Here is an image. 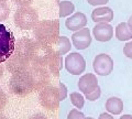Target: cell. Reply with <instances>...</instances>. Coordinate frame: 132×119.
Wrapping results in <instances>:
<instances>
[{
	"label": "cell",
	"mask_w": 132,
	"mask_h": 119,
	"mask_svg": "<svg viewBox=\"0 0 132 119\" xmlns=\"http://www.w3.org/2000/svg\"><path fill=\"white\" fill-rule=\"evenodd\" d=\"M93 34L95 39L99 42H108L113 38V27L108 22L96 23V26L93 29Z\"/></svg>",
	"instance_id": "obj_13"
},
{
	"label": "cell",
	"mask_w": 132,
	"mask_h": 119,
	"mask_svg": "<svg viewBox=\"0 0 132 119\" xmlns=\"http://www.w3.org/2000/svg\"><path fill=\"white\" fill-rule=\"evenodd\" d=\"M77 86L79 88V91L87 95V94L93 93L95 89L98 87V80H97V76L93 73H87L85 75H82L79 81L77 83Z\"/></svg>",
	"instance_id": "obj_14"
},
{
	"label": "cell",
	"mask_w": 132,
	"mask_h": 119,
	"mask_svg": "<svg viewBox=\"0 0 132 119\" xmlns=\"http://www.w3.org/2000/svg\"><path fill=\"white\" fill-rule=\"evenodd\" d=\"M14 24L21 30H31L39 22V14L31 6L20 7L16 9L13 15Z\"/></svg>",
	"instance_id": "obj_2"
},
{
	"label": "cell",
	"mask_w": 132,
	"mask_h": 119,
	"mask_svg": "<svg viewBox=\"0 0 132 119\" xmlns=\"http://www.w3.org/2000/svg\"><path fill=\"white\" fill-rule=\"evenodd\" d=\"M0 1H7V0H0Z\"/></svg>",
	"instance_id": "obj_38"
},
{
	"label": "cell",
	"mask_w": 132,
	"mask_h": 119,
	"mask_svg": "<svg viewBox=\"0 0 132 119\" xmlns=\"http://www.w3.org/2000/svg\"><path fill=\"white\" fill-rule=\"evenodd\" d=\"M7 100H8L7 95L5 94V92H3L2 89H1V87H0V110H2L3 108L6 107Z\"/></svg>",
	"instance_id": "obj_28"
},
{
	"label": "cell",
	"mask_w": 132,
	"mask_h": 119,
	"mask_svg": "<svg viewBox=\"0 0 132 119\" xmlns=\"http://www.w3.org/2000/svg\"><path fill=\"white\" fill-rule=\"evenodd\" d=\"M119 119H132V115H123V116H121Z\"/></svg>",
	"instance_id": "obj_33"
},
{
	"label": "cell",
	"mask_w": 132,
	"mask_h": 119,
	"mask_svg": "<svg viewBox=\"0 0 132 119\" xmlns=\"http://www.w3.org/2000/svg\"><path fill=\"white\" fill-rule=\"evenodd\" d=\"M28 74L34 91H41L50 83V72L44 66L32 64V66L28 69Z\"/></svg>",
	"instance_id": "obj_7"
},
{
	"label": "cell",
	"mask_w": 132,
	"mask_h": 119,
	"mask_svg": "<svg viewBox=\"0 0 132 119\" xmlns=\"http://www.w3.org/2000/svg\"><path fill=\"white\" fill-rule=\"evenodd\" d=\"M57 89H59V93H60V99L61 101H63L67 97V87L65 86V84L60 83L57 85Z\"/></svg>",
	"instance_id": "obj_26"
},
{
	"label": "cell",
	"mask_w": 132,
	"mask_h": 119,
	"mask_svg": "<svg viewBox=\"0 0 132 119\" xmlns=\"http://www.w3.org/2000/svg\"><path fill=\"white\" fill-rule=\"evenodd\" d=\"M10 15V7L6 1H0V22L5 21Z\"/></svg>",
	"instance_id": "obj_23"
},
{
	"label": "cell",
	"mask_w": 132,
	"mask_h": 119,
	"mask_svg": "<svg viewBox=\"0 0 132 119\" xmlns=\"http://www.w3.org/2000/svg\"><path fill=\"white\" fill-rule=\"evenodd\" d=\"M69 98H71V102L75 106L77 109H81L85 105V97L81 95L80 93H77V92H74L71 93L69 95Z\"/></svg>",
	"instance_id": "obj_22"
},
{
	"label": "cell",
	"mask_w": 132,
	"mask_h": 119,
	"mask_svg": "<svg viewBox=\"0 0 132 119\" xmlns=\"http://www.w3.org/2000/svg\"><path fill=\"white\" fill-rule=\"evenodd\" d=\"M113 11L109 7L100 6L94 9L92 12V20L95 23H101V22H108L110 23L113 20Z\"/></svg>",
	"instance_id": "obj_16"
},
{
	"label": "cell",
	"mask_w": 132,
	"mask_h": 119,
	"mask_svg": "<svg viewBox=\"0 0 132 119\" xmlns=\"http://www.w3.org/2000/svg\"><path fill=\"white\" fill-rule=\"evenodd\" d=\"M108 1H109V0H87V2L89 3L90 6H95V7H97V6H104Z\"/></svg>",
	"instance_id": "obj_30"
},
{
	"label": "cell",
	"mask_w": 132,
	"mask_h": 119,
	"mask_svg": "<svg viewBox=\"0 0 132 119\" xmlns=\"http://www.w3.org/2000/svg\"><path fill=\"white\" fill-rule=\"evenodd\" d=\"M3 71H5V68H3V66L0 64V78L3 76Z\"/></svg>",
	"instance_id": "obj_34"
},
{
	"label": "cell",
	"mask_w": 132,
	"mask_h": 119,
	"mask_svg": "<svg viewBox=\"0 0 132 119\" xmlns=\"http://www.w3.org/2000/svg\"><path fill=\"white\" fill-rule=\"evenodd\" d=\"M123 54H125L128 59H132V41L126 43V45L123 46Z\"/></svg>",
	"instance_id": "obj_27"
},
{
	"label": "cell",
	"mask_w": 132,
	"mask_h": 119,
	"mask_svg": "<svg viewBox=\"0 0 132 119\" xmlns=\"http://www.w3.org/2000/svg\"><path fill=\"white\" fill-rule=\"evenodd\" d=\"M65 68L72 75H80L86 69V61L78 52H71L65 57Z\"/></svg>",
	"instance_id": "obj_8"
},
{
	"label": "cell",
	"mask_w": 132,
	"mask_h": 119,
	"mask_svg": "<svg viewBox=\"0 0 132 119\" xmlns=\"http://www.w3.org/2000/svg\"><path fill=\"white\" fill-rule=\"evenodd\" d=\"M73 45L77 50H85L92 44V35L90 30L87 28H82L80 30L75 31L72 35Z\"/></svg>",
	"instance_id": "obj_12"
},
{
	"label": "cell",
	"mask_w": 132,
	"mask_h": 119,
	"mask_svg": "<svg viewBox=\"0 0 132 119\" xmlns=\"http://www.w3.org/2000/svg\"><path fill=\"white\" fill-rule=\"evenodd\" d=\"M106 110L112 115H120L123 110V101L119 97H110L106 101Z\"/></svg>",
	"instance_id": "obj_18"
},
{
	"label": "cell",
	"mask_w": 132,
	"mask_h": 119,
	"mask_svg": "<svg viewBox=\"0 0 132 119\" xmlns=\"http://www.w3.org/2000/svg\"><path fill=\"white\" fill-rule=\"evenodd\" d=\"M93 67L95 73L99 76H108L113 71V60L106 53H100L95 56Z\"/></svg>",
	"instance_id": "obj_9"
},
{
	"label": "cell",
	"mask_w": 132,
	"mask_h": 119,
	"mask_svg": "<svg viewBox=\"0 0 132 119\" xmlns=\"http://www.w3.org/2000/svg\"><path fill=\"white\" fill-rule=\"evenodd\" d=\"M53 54H54V50H53V46L51 44L35 41L34 46H33L31 63L33 65H40V66L47 67L50 61L53 57Z\"/></svg>",
	"instance_id": "obj_5"
},
{
	"label": "cell",
	"mask_w": 132,
	"mask_h": 119,
	"mask_svg": "<svg viewBox=\"0 0 132 119\" xmlns=\"http://www.w3.org/2000/svg\"><path fill=\"white\" fill-rule=\"evenodd\" d=\"M59 8H60V12H59V15L61 18H66V17H69L71 14L74 13L75 11V6L74 3L71 1H61L59 3Z\"/></svg>",
	"instance_id": "obj_21"
},
{
	"label": "cell",
	"mask_w": 132,
	"mask_h": 119,
	"mask_svg": "<svg viewBox=\"0 0 132 119\" xmlns=\"http://www.w3.org/2000/svg\"><path fill=\"white\" fill-rule=\"evenodd\" d=\"M15 42L13 33L0 23V64L5 63L13 54Z\"/></svg>",
	"instance_id": "obj_4"
},
{
	"label": "cell",
	"mask_w": 132,
	"mask_h": 119,
	"mask_svg": "<svg viewBox=\"0 0 132 119\" xmlns=\"http://www.w3.org/2000/svg\"><path fill=\"white\" fill-rule=\"evenodd\" d=\"M98 119H114V117L112 116V114H110V113H102L99 115Z\"/></svg>",
	"instance_id": "obj_31"
},
{
	"label": "cell",
	"mask_w": 132,
	"mask_h": 119,
	"mask_svg": "<svg viewBox=\"0 0 132 119\" xmlns=\"http://www.w3.org/2000/svg\"><path fill=\"white\" fill-rule=\"evenodd\" d=\"M9 89L13 95L20 97H24L31 94L32 92H34L30 78H29L28 71L12 74L9 81Z\"/></svg>",
	"instance_id": "obj_3"
},
{
	"label": "cell",
	"mask_w": 132,
	"mask_h": 119,
	"mask_svg": "<svg viewBox=\"0 0 132 119\" xmlns=\"http://www.w3.org/2000/svg\"><path fill=\"white\" fill-rule=\"evenodd\" d=\"M82 119H94V118H92V117H84Z\"/></svg>",
	"instance_id": "obj_37"
},
{
	"label": "cell",
	"mask_w": 132,
	"mask_h": 119,
	"mask_svg": "<svg viewBox=\"0 0 132 119\" xmlns=\"http://www.w3.org/2000/svg\"><path fill=\"white\" fill-rule=\"evenodd\" d=\"M53 45V50L61 55H65L71 51V40L67 36H59Z\"/></svg>",
	"instance_id": "obj_17"
},
{
	"label": "cell",
	"mask_w": 132,
	"mask_h": 119,
	"mask_svg": "<svg viewBox=\"0 0 132 119\" xmlns=\"http://www.w3.org/2000/svg\"><path fill=\"white\" fill-rule=\"evenodd\" d=\"M128 24H129V27H130V29H131V30H132V15H131V17L129 18V20H128V22H127Z\"/></svg>",
	"instance_id": "obj_35"
},
{
	"label": "cell",
	"mask_w": 132,
	"mask_h": 119,
	"mask_svg": "<svg viewBox=\"0 0 132 119\" xmlns=\"http://www.w3.org/2000/svg\"><path fill=\"white\" fill-rule=\"evenodd\" d=\"M39 101L42 107L50 112H55L60 106V93L55 86H46L40 91Z\"/></svg>",
	"instance_id": "obj_6"
},
{
	"label": "cell",
	"mask_w": 132,
	"mask_h": 119,
	"mask_svg": "<svg viewBox=\"0 0 132 119\" xmlns=\"http://www.w3.org/2000/svg\"><path fill=\"white\" fill-rule=\"evenodd\" d=\"M0 119H7V118L3 116V115H0Z\"/></svg>",
	"instance_id": "obj_36"
},
{
	"label": "cell",
	"mask_w": 132,
	"mask_h": 119,
	"mask_svg": "<svg viewBox=\"0 0 132 119\" xmlns=\"http://www.w3.org/2000/svg\"><path fill=\"white\" fill-rule=\"evenodd\" d=\"M34 40H32L27 36L19 39L15 42V49H14V54L18 56L22 57L24 60H28L31 62L32 59V52H33V46H34Z\"/></svg>",
	"instance_id": "obj_10"
},
{
	"label": "cell",
	"mask_w": 132,
	"mask_h": 119,
	"mask_svg": "<svg viewBox=\"0 0 132 119\" xmlns=\"http://www.w3.org/2000/svg\"><path fill=\"white\" fill-rule=\"evenodd\" d=\"M100 95H101V88H100V86H98V87L95 89L93 93L85 95V98L86 99H88L89 101H95V100H97L98 98L100 97Z\"/></svg>",
	"instance_id": "obj_24"
},
{
	"label": "cell",
	"mask_w": 132,
	"mask_h": 119,
	"mask_svg": "<svg viewBox=\"0 0 132 119\" xmlns=\"http://www.w3.org/2000/svg\"><path fill=\"white\" fill-rule=\"evenodd\" d=\"M5 63H6V68L8 69V72L11 74H15V73L28 71L30 68L31 62L28 60L22 59V57H20L13 53Z\"/></svg>",
	"instance_id": "obj_11"
},
{
	"label": "cell",
	"mask_w": 132,
	"mask_h": 119,
	"mask_svg": "<svg viewBox=\"0 0 132 119\" xmlns=\"http://www.w3.org/2000/svg\"><path fill=\"white\" fill-rule=\"evenodd\" d=\"M114 35L119 41H129L132 39V30L128 23L121 22L116 27Z\"/></svg>",
	"instance_id": "obj_19"
},
{
	"label": "cell",
	"mask_w": 132,
	"mask_h": 119,
	"mask_svg": "<svg viewBox=\"0 0 132 119\" xmlns=\"http://www.w3.org/2000/svg\"><path fill=\"white\" fill-rule=\"evenodd\" d=\"M84 117H85L84 114H82L80 110H78L77 108L72 109L67 115V119H82Z\"/></svg>",
	"instance_id": "obj_25"
},
{
	"label": "cell",
	"mask_w": 132,
	"mask_h": 119,
	"mask_svg": "<svg viewBox=\"0 0 132 119\" xmlns=\"http://www.w3.org/2000/svg\"><path fill=\"white\" fill-rule=\"evenodd\" d=\"M59 21L56 20H41L33 29V35L36 41L52 44L59 38Z\"/></svg>",
	"instance_id": "obj_1"
},
{
	"label": "cell",
	"mask_w": 132,
	"mask_h": 119,
	"mask_svg": "<svg viewBox=\"0 0 132 119\" xmlns=\"http://www.w3.org/2000/svg\"><path fill=\"white\" fill-rule=\"evenodd\" d=\"M86 24H87V17L82 12H75L72 15H69L65 21L66 29L74 32L85 28Z\"/></svg>",
	"instance_id": "obj_15"
},
{
	"label": "cell",
	"mask_w": 132,
	"mask_h": 119,
	"mask_svg": "<svg viewBox=\"0 0 132 119\" xmlns=\"http://www.w3.org/2000/svg\"><path fill=\"white\" fill-rule=\"evenodd\" d=\"M47 67L50 69V72H51L54 76L59 75L62 67H63V57H62V55L54 51V54H53L52 60L50 61Z\"/></svg>",
	"instance_id": "obj_20"
},
{
	"label": "cell",
	"mask_w": 132,
	"mask_h": 119,
	"mask_svg": "<svg viewBox=\"0 0 132 119\" xmlns=\"http://www.w3.org/2000/svg\"><path fill=\"white\" fill-rule=\"evenodd\" d=\"M12 1L20 7H28V6H31L34 0H12Z\"/></svg>",
	"instance_id": "obj_29"
},
{
	"label": "cell",
	"mask_w": 132,
	"mask_h": 119,
	"mask_svg": "<svg viewBox=\"0 0 132 119\" xmlns=\"http://www.w3.org/2000/svg\"><path fill=\"white\" fill-rule=\"evenodd\" d=\"M30 119H46V118L43 115H35V116H32Z\"/></svg>",
	"instance_id": "obj_32"
}]
</instances>
